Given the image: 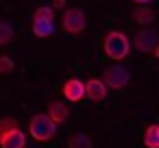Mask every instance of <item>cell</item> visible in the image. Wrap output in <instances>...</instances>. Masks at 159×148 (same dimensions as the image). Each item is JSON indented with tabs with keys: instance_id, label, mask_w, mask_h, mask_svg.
Instances as JSON below:
<instances>
[{
	"instance_id": "cell-12",
	"label": "cell",
	"mask_w": 159,
	"mask_h": 148,
	"mask_svg": "<svg viewBox=\"0 0 159 148\" xmlns=\"http://www.w3.org/2000/svg\"><path fill=\"white\" fill-rule=\"evenodd\" d=\"M144 146L146 148H159V126L150 124L144 131Z\"/></svg>"
},
{
	"instance_id": "cell-14",
	"label": "cell",
	"mask_w": 159,
	"mask_h": 148,
	"mask_svg": "<svg viewBox=\"0 0 159 148\" xmlns=\"http://www.w3.org/2000/svg\"><path fill=\"white\" fill-rule=\"evenodd\" d=\"M13 26L9 22H0V46H5V44H11L13 42Z\"/></svg>"
},
{
	"instance_id": "cell-8",
	"label": "cell",
	"mask_w": 159,
	"mask_h": 148,
	"mask_svg": "<svg viewBox=\"0 0 159 148\" xmlns=\"http://www.w3.org/2000/svg\"><path fill=\"white\" fill-rule=\"evenodd\" d=\"M85 96H87L89 100H94V102L105 100V98H107V87H105V83H102L100 78L87 81V83H85Z\"/></svg>"
},
{
	"instance_id": "cell-18",
	"label": "cell",
	"mask_w": 159,
	"mask_h": 148,
	"mask_svg": "<svg viewBox=\"0 0 159 148\" xmlns=\"http://www.w3.org/2000/svg\"><path fill=\"white\" fill-rule=\"evenodd\" d=\"M66 7V0H52V7L50 9H63Z\"/></svg>"
},
{
	"instance_id": "cell-10",
	"label": "cell",
	"mask_w": 159,
	"mask_h": 148,
	"mask_svg": "<svg viewBox=\"0 0 159 148\" xmlns=\"http://www.w3.org/2000/svg\"><path fill=\"white\" fill-rule=\"evenodd\" d=\"M33 33L37 37H48L55 33V24L52 20H33Z\"/></svg>"
},
{
	"instance_id": "cell-2",
	"label": "cell",
	"mask_w": 159,
	"mask_h": 148,
	"mask_svg": "<svg viewBox=\"0 0 159 148\" xmlns=\"http://www.w3.org/2000/svg\"><path fill=\"white\" fill-rule=\"evenodd\" d=\"M29 133H31V137L37 139V141H48L50 137H55L57 124H55L46 113H37V115H33L31 122H29Z\"/></svg>"
},
{
	"instance_id": "cell-1",
	"label": "cell",
	"mask_w": 159,
	"mask_h": 148,
	"mask_svg": "<svg viewBox=\"0 0 159 148\" xmlns=\"http://www.w3.org/2000/svg\"><path fill=\"white\" fill-rule=\"evenodd\" d=\"M129 50H131V42H129V37L124 33H120V31L107 33V37H105V52H107L109 59L120 61V59H124L129 55Z\"/></svg>"
},
{
	"instance_id": "cell-6",
	"label": "cell",
	"mask_w": 159,
	"mask_h": 148,
	"mask_svg": "<svg viewBox=\"0 0 159 148\" xmlns=\"http://www.w3.org/2000/svg\"><path fill=\"white\" fill-rule=\"evenodd\" d=\"M63 96H66V100H70V102L83 100V98H85V83L79 81V78L66 81V85H63Z\"/></svg>"
},
{
	"instance_id": "cell-4",
	"label": "cell",
	"mask_w": 159,
	"mask_h": 148,
	"mask_svg": "<svg viewBox=\"0 0 159 148\" xmlns=\"http://www.w3.org/2000/svg\"><path fill=\"white\" fill-rule=\"evenodd\" d=\"M61 24H63V29H66L68 33L76 35V33H81V31L85 29L87 20H85V13H83L81 9H76V7H70V9H66V11H63Z\"/></svg>"
},
{
	"instance_id": "cell-17",
	"label": "cell",
	"mask_w": 159,
	"mask_h": 148,
	"mask_svg": "<svg viewBox=\"0 0 159 148\" xmlns=\"http://www.w3.org/2000/svg\"><path fill=\"white\" fill-rule=\"evenodd\" d=\"M0 72H2V74L13 72V61L9 57H0Z\"/></svg>"
},
{
	"instance_id": "cell-19",
	"label": "cell",
	"mask_w": 159,
	"mask_h": 148,
	"mask_svg": "<svg viewBox=\"0 0 159 148\" xmlns=\"http://www.w3.org/2000/svg\"><path fill=\"white\" fill-rule=\"evenodd\" d=\"M133 2H137L139 7H144V5H148V2H152V0H133Z\"/></svg>"
},
{
	"instance_id": "cell-3",
	"label": "cell",
	"mask_w": 159,
	"mask_h": 148,
	"mask_svg": "<svg viewBox=\"0 0 159 148\" xmlns=\"http://www.w3.org/2000/svg\"><path fill=\"white\" fill-rule=\"evenodd\" d=\"M129 81H131V74H129V70L122 68V65H109V68L102 72V83H105V87L109 85L111 89H122V87L129 85Z\"/></svg>"
},
{
	"instance_id": "cell-16",
	"label": "cell",
	"mask_w": 159,
	"mask_h": 148,
	"mask_svg": "<svg viewBox=\"0 0 159 148\" xmlns=\"http://www.w3.org/2000/svg\"><path fill=\"white\" fill-rule=\"evenodd\" d=\"M11 128H18L16 120L13 118H5V120H0V137H2L5 133H9Z\"/></svg>"
},
{
	"instance_id": "cell-15",
	"label": "cell",
	"mask_w": 159,
	"mask_h": 148,
	"mask_svg": "<svg viewBox=\"0 0 159 148\" xmlns=\"http://www.w3.org/2000/svg\"><path fill=\"white\" fill-rule=\"evenodd\" d=\"M52 18H55V11L50 7H39L33 13V20H52Z\"/></svg>"
},
{
	"instance_id": "cell-9",
	"label": "cell",
	"mask_w": 159,
	"mask_h": 148,
	"mask_svg": "<svg viewBox=\"0 0 159 148\" xmlns=\"http://www.w3.org/2000/svg\"><path fill=\"white\" fill-rule=\"evenodd\" d=\"M68 115H70V111H68V107H66L63 102H50V105H48V118H50L55 124L66 122Z\"/></svg>"
},
{
	"instance_id": "cell-11",
	"label": "cell",
	"mask_w": 159,
	"mask_h": 148,
	"mask_svg": "<svg viewBox=\"0 0 159 148\" xmlns=\"http://www.w3.org/2000/svg\"><path fill=\"white\" fill-rule=\"evenodd\" d=\"M133 20H135L137 24H150V22L155 20V11H152L150 7H135Z\"/></svg>"
},
{
	"instance_id": "cell-5",
	"label": "cell",
	"mask_w": 159,
	"mask_h": 148,
	"mask_svg": "<svg viewBox=\"0 0 159 148\" xmlns=\"http://www.w3.org/2000/svg\"><path fill=\"white\" fill-rule=\"evenodd\" d=\"M133 46L139 52H157V33L150 29L137 31V35L133 37Z\"/></svg>"
},
{
	"instance_id": "cell-7",
	"label": "cell",
	"mask_w": 159,
	"mask_h": 148,
	"mask_svg": "<svg viewBox=\"0 0 159 148\" xmlns=\"http://www.w3.org/2000/svg\"><path fill=\"white\" fill-rule=\"evenodd\" d=\"M26 146V135L20 128H11L0 137V148H24Z\"/></svg>"
},
{
	"instance_id": "cell-13",
	"label": "cell",
	"mask_w": 159,
	"mask_h": 148,
	"mask_svg": "<svg viewBox=\"0 0 159 148\" xmlns=\"http://www.w3.org/2000/svg\"><path fill=\"white\" fill-rule=\"evenodd\" d=\"M68 148H94L92 139L83 133H74L70 139H68Z\"/></svg>"
}]
</instances>
